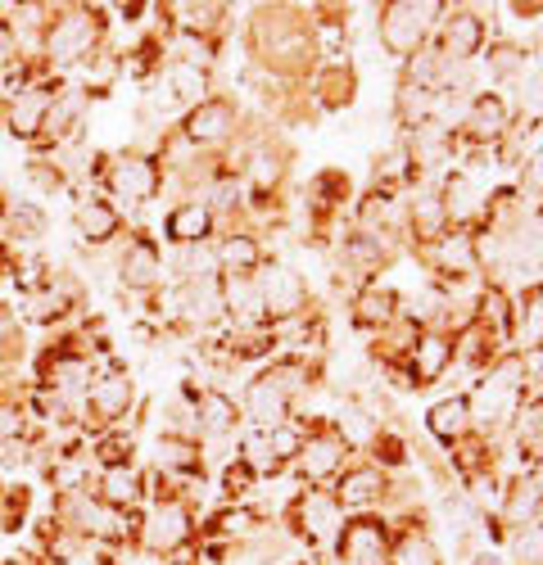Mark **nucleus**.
<instances>
[{
    "mask_svg": "<svg viewBox=\"0 0 543 565\" xmlns=\"http://www.w3.org/2000/svg\"><path fill=\"white\" fill-rule=\"evenodd\" d=\"M439 19H444V0H385V6H376L372 32L394 64H407L435 41Z\"/></svg>",
    "mask_w": 543,
    "mask_h": 565,
    "instance_id": "obj_1",
    "label": "nucleus"
},
{
    "mask_svg": "<svg viewBox=\"0 0 543 565\" xmlns=\"http://www.w3.org/2000/svg\"><path fill=\"white\" fill-rule=\"evenodd\" d=\"M344 521H349V511L331 498V489H295L286 502V534L312 556L336 552Z\"/></svg>",
    "mask_w": 543,
    "mask_h": 565,
    "instance_id": "obj_2",
    "label": "nucleus"
},
{
    "mask_svg": "<svg viewBox=\"0 0 543 565\" xmlns=\"http://www.w3.org/2000/svg\"><path fill=\"white\" fill-rule=\"evenodd\" d=\"M100 36H105V10L100 6H73L55 10V19L45 23V64H82L91 55H100Z\"/></svg>",
    "mask_w": 543,
    "mask_h": 565,
    "instance_id": "obj_3",
    "label": "nucleus"
},
{
    "mask_svg": "<svg viewBox=\"0 0 543 565\" xmlns=\"http://www.w3.org/2000/svg\"><path fill=\"white\" fill-rule=\"evenodd\" d=\"M304 448H299V457L290 461V476L304 484V489H322V484H331L340 470L353 461V448H349V439L331 426L327 416H317V420H304Z\"/></svg>",
    "mask_w": 543,
    "mask_h": 565,
    "instance_id": "obj_4",
    "label": "nucleus"
},
{
    "mask_svg": "<svg viewBox=\"0 0 543 565\" xmlns=\"http://www.w3.org/2000/svg\"><path fill=\"white\" fill-rule=\"evenodd\" d=\"M489 14L493 10H485V6H444V19H439L430 45L453 64H480L485 45L493 41Z\"/></svg>",
    "mask_w": 543,
    "mask_h": 565,
    "instance_id": "obj_5",
    "label": "nucleus"
},
{
    "mask_svg": "<svg viewBox=\"0 0 543 565\" xmlns=\"http://www.w3.org/2000/svg\"><path fill=\"white\" fill-rule=\"evenodd\" d=\"M258 280V295H263V312H267V326L272 321H290V317H304L312 312V286H308V276L286 263V258H272L254 271Z\"/></svg>",
    "mask_w": 543,
    "mask_h": 565,
    "instance_id": "obj_6",
    "label": "nucleus"
},
{
    "mask_svg": "<svg viewBox=\"0 0 543 565\" xmlns=\"http://www.w3.org/2000/svg\"><path fill=\"white\" fill-rule=\"evenodd\" d=\"M517 127V114H512V100L503 90H476L467 100V114H462V127H458V146L462 150H485L493 154L503 146V136Z\"/></svg>",
    "mask_w": 543,
    "mask_h": 565,
    "instance_id": "obj_7",
    "label": "nucleus"
},
{
    "mask_svg": "<svg viewBox=\"0 0 543 565\" xmlns=\"http://www.w3.org/2000/svg\"><path fill=\"white\" fill-rule=\"evenodd\" d=\"M141 547L155 556H177L181 547L195 543V511L187 498H155V507L141 521Z\"/></svg>",
    "mask_w": 543,
    "mask_h": 565,
    "instance_id": "obj_8",
    "label": "nucleus"
},
{
    "mask_svg": "<svg viewBox=\"0 0 543 565\" xmlns=\"http://www.w3.org/2000/svg\"><path fill=\"white\" fill-rule=\"evenodd\" d=\"M105 185H109V195L123 200V204H150L159 191H163V168L155 154H118V159H105Z\"/></svg>",
    "mask_w": 543,
    "mask_h": 565,
    "instance_id": "obj_9",
    "label": "nucleus"
},
{
    "mask_svg": "<svg viewBox=\"0 0 543 565\" xmlns=\"http://www.w3.org/2000/svg\"><path fill=\"white\" fill-rule=\"evenodd\" d=\"M385 489H390V476L381 466H372L368 457H353L340 476L331 480V498L349 511V515H368V511H381L385 502Z\"/></svg>",
    "mask_w": 543,
    "mask_h": 565,
    "instance_id": "obj_10",
    "label": "nucleus"
},
{
    "mask_svg": "<svg viewBox=\"0 0 543 565\" xmlns=\"http://www.w3.org/2000/svg\"><path fill=\"white\" fill-rule=\"evenodd\" d=\"M236 131H241V109H236V100H226V96H209L181 118V136H187L195 150H217Z\"/></svg>",
    "mask_w": 543,
    "mask_h": 565,
    "instance_id": "obj_11",
    "label": "nucleus"
},
{
    "mask_svg": "<svg viewBox=\"0 0 543 565\" xmlns=\"http://www.w3.org/2000/svg\"><path fill=\"white\" fill-rule=\"evenodd\" d=\"M304 86H308V105L317 114H340L358 100V68L349 60H317Z\"/></svg>",
    "mask_w": 543,
    "mask_h": 565,
    "instance_id": "obj_12",
    "label": "nucleus"
},
{
    "mask_svg": "<svg viewBox=\"0 0 543 565\" xmlns=\"http://www.w3.org/2000/svg\"><path fill=\"white\" fill-rule=\"evenodd\" d=\"M290 416H295L290 394L272 381L267 366H263L254 381L241 390V420H249L254 430H272V426H281V420H290Z\"/></svg>",
    "mask_w": 543,
    "mask_h": 565,
    "instance_id": "obj_13",
    "label": "nucleus"
},
{
    "mask_svg": "<svg viewBox=\"0 0 543 565\" xmlns=\"http://www.w3.org/2000/svg\"><path fill=\"white\" fill-rule=\"evenodd\" d=\"M118 280L136 295H150L163 286V249L155 235H131L118 254Z\"/></svg>",
    "mask_w": 543,
    "mask_h": 565,
    "instance_id": "obj_14",
    "label": "nucleus"
},
{
    "mask_svg": "<svg viewBox=\"0 0 543 565\" xmlns=\"http://www.w3.org/2000/svg\"><path fill=\"white\" fill-rule=\"evenodd\" d=\"M453 366H458V349H453V335H448V331H435V326H426L422 340L413 344V353H407L413 385H417V390H430V385L444 381Z\"/></svg>",
    "mask_w": 543,
    "mask_h": 565,
    "instance_id": "obj_15",
    "label": "nucleus"
},
{
    "mask_svg": "<svg viewBox=\"0 0 543 565\" xmlns=\"http://www.w3.org/2000/svg\"><path fill=\"white\" fill-rule=\"evenodd\" d=\"M398 312H403V295L390 286V280H372V286H358L349 295V321L362 335H376Z\"/></svg>",
    "mask_w": 543,
    "mask_h": 565,
    "instance_id": "obj_16",
    "label": "nucleus"
},
{
    "mask_svg": "<svg viewBox=\"0 0 543 565\" xmlns=\"http://www.w3.org/2000/svg\"><path fill=\"white\" fill-rule=\"evenodd\" d=\"M131 403H136V381H131V371H123V366L96 375L91 390H86V412L96 416L100 426H118V420L131 412Z\"/></svg>",
    "mask_w": 543,
    "mask_h": 565,
    "instance_id": "obj_17",
    "label": "nucleus"
},
{
    "mask_svg": "<svg viewBox=\"0 0 543 565\" xmlns=\"http://www.w3.org/2000/svg\"><path fill=\"white\" fill-rule=\"evenodd\" d=\"M385 565H444L439 543H435V534H430V525H426V511L407 515V521L394 525Z\"/></svg>",
    "mask_w": 543,
    "mask_h": 565,
    "instance_id": "obj_18",
    "label": "nucleus"
},
{
    "mask_svg": "<svg viewBox=\"0 0 543 565\" xmlns=\"http://www.w3.org/2000/svg\"><path fill=\"white\" fill-rule=\"evenodd\" d=\"M73 231H77L82 245L105 249V245H114L118 235H123V213H118L109 200L86 195V200H77V209H73Z\"/></svg>",
    "mask_w": 543,
    "mask_h": 565,
    "instance_id": "obj_19",
    "label": "nucleus"
},
{
    "mask_svg": "<svg viewBox=\"0 0 543 565\" xmlns=\"http://www.w3.org/2000/svg\"><path fill=\"white\" fill-rule=\"evenodd\" d=\"M426 435L439 444V448H458L467 435H471V407H467V394H444L426 407Z\"/></svg>",
    "mask_w": 543,
    "mask_h": 565,
    "instance_id": "obj_20",
    "label": "nucleus"
},
{
    "mask_svg": "<svg viewBox=\"0 0 543 565\" xmlns=\"http://www.w3.org/2000/svg\"><path fill=\"white\" fill-rule=\"evenodd\" d=\"M213 254H217L222 276H226V271H258V267L267 263V245H263V235L241 231V226L222 231L217 241H213Z\"/></svg>",
    "mask_w": 543,
    "mask_h": 565,
    "instance_id": "obj_21",
    "label": "nucleus"
},
{
    "mask_svg": "<svg viewBox=\"0 0 543 565\" xmlns=\"http://www.w3.org/2000/svg\"><path fill=\"white\" fill-rule=\"evenodd\" d=\"M480 64H485V73H489V82H493V90H512L521 77H525V68H530V51L521 41H508V36H493L489 45H485V55H480Z\"/></svg>",
    "mask_w": 543,
    "mask_h": 565,
    "instance_id": "obj_22",
    "label": "nucleus"
},
{
    "mask_svg": "<svg viewBox=\"0 0 543 565\" xmlns=\"http://www.w3.org/2000/svg\"><path fill=\"white\" fill-rule=\"evenodd\" d=\"M163 231H168L172 245H204V241H213V235H217V217L209 213L204 200H181L163 217Z\"/></svg>",
    "mask_w": 543,
    "mask_h": 565,
    "instance_id": "obj_23",
    "label": "nucleus"
},
{
    "mask_svg": "<svg viewBox=\"0 0 543 565\" xmlns=\"http://www.w3.org/2000/svg\"><path fill=\"white\" fill-rule=\"evenodd\" d=\"M96 498L114 511H131L146 498V476L136 466H105L100 480H96Z\"/></svg>",
    "mask_w": 543,
    "mask_h": 565,
    "instance_id": "obj_24",
    "label": "nucleus"
},
{
    "mask_svg": "<svg viewBox=\"0 0 543 565\" xmlns=\"http://www.w3.org/2000/svg\"><path fill=\"white\" fill-rule=\"evenodd\" d=\"M51 100H55V86L32 82L28 90H19V96L10 100V131L14 136H41L45 114H51Z\"/></svg>",
    "mask_w": 543,
    "mask_h": 565,
    "instance_id": "obj_25",
    "label": "nucleus"
},
{
    "mask_svg": "<svg viewBox=\"0 0 543 565\" xmlns=\"http://www.w3.org/2000/svg\"><path fill=\"white\" fill-rule=\"evenodd\" d=\"M304 416H290V420H281V426H272V430H258L263 435V444H267V452H272V461H277L281 470H290V461L299 457V448H304Z\"/></svg>",
    "mask_w": 543,
    "mask_h": 565,
    "instance_id": "obj_26",
    "label": "nucleus"
},
{
    "mask_svg": "<svg viewBox=\"0 0 543 565\" xmlns=\"http://www.w3.org/2000/svg\"><path fill=\"white\" fill-rule=\"evenodd\" d=\"M131 448H136L131 435H105V439L96 444V461H100V470H105V466H131Z\"/></svg>",
    "mask_w": 543,
    "mask_h": 565,
    "instance_id": "obj_27",
    "label": "nucleus"
},
{
    "mask_svg": "<svg viewBox=\"0 0 543 565\" xmlns=\"http://www.w3.org/2000/svg\"><path fill=\"white\" fill-rule=\"evenodd\" d=\"M28 430V416L19 403H0V444H19Z\"/></svg>",
    "mask_w": 543,
    "mask_h": 565,
    "instance_id": "obj_28",
    "label": "nucleus"
},
{
    "mask_svg": "<svg viewBox=\"0 0 543 565\" xmlns=\"http://www.w3.org/2000/svg\"><path fill=\"white\" fill-rule=\"evenodd\" d=\"M10 222H14V231L23 235V241H36V235H45V217H41L36 204H19V209H10Z\"/></svg>",
    "mask_w": 543,
    "mask_h": 565,
    "instance_id": "obj_29",
    "label": "nucleus"
},
{
    "mask_svg": "<svg viewBox=\"0 0 543 565\" xmlns=\"http://www.w3.org/2000/svg\"><path fill=\"white\" fill-rule=\"evenodd\" d=\"M19 60V36H14V23H0V73Z\"/></svg>",
    "mask_w": 543,
    "mask_h": 565,
    "instance_id": "obj_30",
    "label": "nucleus"
},
{
    "mask_svg": "<svg viewBox=\"0 0 543 565\" xmlns=\"http://www.w3.org/2000/svg\"><path fill=\"white\" fill-rule=\"evenodd\" d=\"M163 565H195V561H191V556H168Z\"/></svg>",
    "mask_w": 543,
    "mask_h": 565,
    "instance_id": "obj_31",
    "label": "nucleus"
},
{
    "mask_svg": "<svg viewBox=\"0 0 543 565\" xmlns=\"http://www.w3.org/2000/svg\"><path fill=\"white\" fill-rule=\"evenodd\" d=\"M534 565H543V556H539V561H534Z\"/></svg>",
    "mask_w": 543,
    "mask_h": 565,
    "instance_id": "obj_32",
    "label": "nucleus"
}]
</instances>
